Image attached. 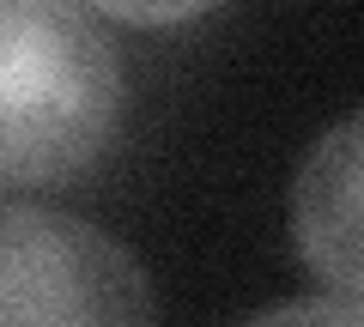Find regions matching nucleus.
Here are the masks:
<instances>
[{
  "mask_svg": "<svg viewBox=\"0 0 364 327\" xmlns=\"http://www.w3.org/2000/svg\"><path fill=\"white\" fill-rule=\"evenodd\" d=\"M0 327H158V303L109 231L0 200Z\"/></svg>",
  "mask_w": 364,
  "mask_h": 327,
  "instance_id": "obj_2",
  "label": "nucleus"
},
{
  "mask_svg": "<svg viewBox=\"0 0 364 327\" xmlns=\"http://www.w3.org/2000/svg\"><path fill=\"white\" fill-rule=\"evenodd\" d=\"M91 13L122 18V25H182V18L213 13L219 0H85Z\"/></svg>",
  "mask_w": 364,
  "mask_h": 327,
  "instance_id": "obj_5",
  "label": "nucleus"
},
{
  "mask_svg": "<svg viewBox=\"0 0 364 327\" xmlns=\"http://www.w3.org/2000/svg\"><path fill=\"white\" fill-rule=\"evenodd\" d=\"M291 236L316 285L364 309V109L340 116L298 164Z\"/></svg>",
  "mask_w": 364,
  "mask_h": 327,
  "instance_id": "obj_3",
  "label": "nucleus"
},
{
  "mask_svg": "<svg viewBox=\"0 0 364 327\" xmlns=\"http://www.w3.org/2000/svg\"><path fill=\"white\" fill-rule=\"evenodd\" d=\"M243 327H364V309L346 297H291V303L261 309Z\"/></svg>",
  "mask_w": 364,
  "mask_h": 327,
  "instance_id": "obj_4",
  "label": "nucleus"
},
{
  "mask_svg": "<svg viewBox=\"0 0 364 327\" xmlns=\"http://www.w3.org/2000/svg\"><path fill=\"white\" fill-rule=\"evenodd\" d=\"M122 104V49L85 0H0V188L91 176Z\"/></svg>",
  "mask_w": 364,
  "mask_h": 327,
  "instance_id": "obj_1",
  "label": "nucleus"
}]
</instances>
